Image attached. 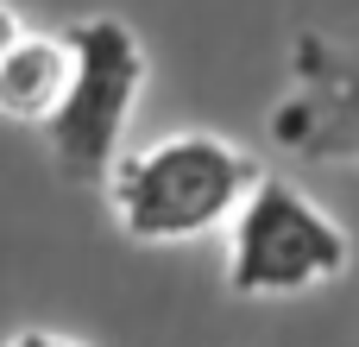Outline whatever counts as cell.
Masks as SVG:
<instances>
[{
  "mask_svg": "<svg viewBox=\"0 0 359 347\" xmlns=\"http://www.w3.org/2000/svg\"><path fill=\"white\" fill-rule=\"evenodd\" d=\"M265 171L221 133H170L158 145L120 152L107 171V209L139 247H183L233 221Z\"/></svg>",
  "mask_w": 359,
  "mask_h": 347,
  "instance_id": "6da1fadb",
  "label": "cell"
},
{
  "mask_svg": "<svg viewBox=\"0 0 359 347\" xmlns=\"http://www.w3.org/2000/svg\"><path fill=\"white\" fill-rule=\"evenodd\" d=\"M63 38H69V89H63L57 114L44 120V152H50L57 177H69V183H107L151 63H145L139 32L107 13L76 19Z\"/></svg>",
  "mask_w": 359,
  "mask_h": 347,
  "instance_id": "7a4b0ae2",
  "label": "cell"
},
{
  "mask_svg": "<svg viewBox=\"0 0 359 347\" xmlns=\"http://www.w3.org/2000/svg\"><path fill=\"white\" fill-rule=\"evenodd\" d=\"M353 266L347 228L303 196L290 177H259L227 221V291L233 297H303Z\"/></svg>",
  "mask_w": 359,
  "mask_h": 347,
  "instance_id": "3957f363",
  "label": "cell"
},
{
  "mask_svg": "<svg viewBox=\"0 0 359 347\" xmlns=\"http://www.w3.org/2000/svg\"><path fill=\"white\" fill-rule=\"evenodd\" d=\"M271 145L303 164H359V38L303 32L290 44V95L271 107Z\"/></svg>",
  "mask_w": 359,
  "mask_h": 347,
  "instance_id": "277c9868",
  "label": "cell"
},
{
  "mask_svg": "<svg viewBox=\"0 0 359 347\" xmlns=\"http://www.w3.org/2000/svg\"><path fill=\"white\" fill-rule=\"evenodd\" d=\"M69 89V38L57 32H25L6 57H0V114L6 120H25V126H44L57 114Z\"/></svg>",
  "mask_w": 359,
  "mask_h": 347,
  "instance_id": "5b68a950",
  "label": "cell"
},
{
  "mask_svg": "<svg viewBox=\"0 0 359 347\" xmlns=\"http://www.w3.org/2000/svg\"><path fill=\"white\" fill-rule=\"evenodd\" d=\"M6 347H88V341H69V335H50V329H19Z\"/></svg>",
  "mask_w": 359,
  "mask_h": 347,
  "instance_id": "8992f818",
  "label": "cell"
},
{
  "mask_svg": "<svg viewBox=\"0 0 359 347\" xmlns=\"http://www.w3.org/2000/svg\"><path fill=\"white\" fill-rule=\"evenodd\" d=\"M19 38H25V25H19V13H13V6L0 0V57H6V51H13Z\"/></svg>",
  "mask_w": 359,
  "mask_h": 347,
  "instance_id": "52a82bcc",
  "label": "cell"
}]
</instances>
